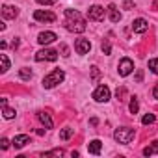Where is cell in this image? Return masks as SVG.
<instances>
[{
  "instance_id": "d6986e66",
  "label": "cell",
  "mask_w": 158,
  "mask_h": 158,
  "mask_svg": "<svg viewBox=\"0 0 158 158\" xmlns=\"http://www.w3.org/2000/svg\"><path fill=\"white\" fill-rule=\"evenodd\" d=\"M19 76L23 78V80H30V78H32V71H30L28 67H23V69L19 71Z\"/></svg>"
},
{
  "instance_id": "603a6c76",
  "label": "cell",
  "mask_w": 158,
  "mask_h": 158,
  "mask_svg": "<svg viewBox=\"0 0 158 158\" xmlns=\"http://www.w3.org/2000/svg\"><path fill=\"white\" fill-rule=\"evenodd\" d=\"M2 112H4V117H6V119H13V117H15V110H11V108H8V106H2Z\"/></svg>"
},
{
  "instance_id": "2e32d148",
  "label": "cell",
  "mask_w": 158,
  "mask_h": 158,
  "mask_svg": "<svg viewBox=\"0 0 158 158\" xmlns=\"http://www.w3.org/2000/svg\"><path fill=\"white\" fill-rule=\"evenodd\" d=\"M108 13H110V21H112V23H119V21H121V13H119V10H117L114 4L108 6Z\"/></svg>"
},
{
  "instance_id": "d4e9b609",
  "label": "cell",
  "mask_w": 158,
  "mask_h": 158,
  "mask_svg": "<svg viewBox=\"0 0 158 158\" xmlns=\"http://www.w3.org/2000/svg\"><path fill=\"white\" fill-rule=\"evenodd\" d=\"M141 123H143V125H152V123H154V115H152V114H145L143 119H141Z\"/></svg>"
},
{
  "instance_id": "8fae6325",
  "label": "cell",
  "mask_w": 158,
  "mask_h": 158,
  "mask_svg": "<svg viewBox=\"0 0 158 158\" xmlns=\"http://www.w3.org/2000/svg\"><path fill=\"white\" fill-rule=\"evenodd\" d=\"M132 30H134L136 34H143V32L149 30V23H147L145 19H136V21L132 23Z\"/></svg>"
},
{
  "instance_id": "ffe728a7",
  "label": "cell",
  "mask_w": 158,
  "mask_h": 158,
  "mask_svg": "<svg viewBox=\"0 0 158 158\" xmlns=\"http://www.w3.org/2000/svg\"><path fill=\"white\" fill-rule=\"evenodd\" d=\"M41 156H43V158H48V156H63V149H54V151L43 152Z\"/></svg>"
},
{
  "instance_id": "1f68e13d",
  "label": "cell",
  "mask_w": 158,
  "mask_h": 158,
  "mask_svg": "<svg viewBox=\"0 0 158 158\" xmlns=\"http://www.w3.org/2000/svg\"><path fill=\"white\" fill-rule=\"evenodd\" d=\"M141 80H143V73L138 71V73H136V82H141Z\"/></svg>"
},
{
  "instance_id": "44dd1931",
  "label": "cell",
  "mask_w": 158,
  "mask_h": 158,
  "mask_svg": "<svg viewBox=\"0 0 158 158\" xmlns=\"http://www.w3.org/2000/svg\"><path fill=\"white\" fill-rule=\"evenodd\" d=\"M0 61H2V73H6V71L10 69V60H8V56H6V54H0Z\"/></svg>"
},
{
  "instance_id": "52a82bcc",
  "label": "cell",
  "mask_w": 158,
  "mask_h": 158,
  "mask_svg": "<svg viewBox=\"0 0 158 158\" xmlns=\"http://www.w3.org/2000/svg\"><path fill=\"white\" fill-rule=\"evenodd\" d=\"M34 19L39 21V23H54L56 21V15L52 11H43V10H37L34 13Z\"/></svg>"
},
{
  "instance_id": "ba28073f",
  "label": "cell",
  "mask_w": 158,
  "mask_h": 158,
  "mask_svg": "<svg viewBox=\"0 0 158 158\" xmlns=\"http://www.w3.org/2000/svg\"><path fill=\"white\" fill-rule=\"evenodd\" d=\"M88 19L89 21H102L104 19V8L101 6H91L88 10Z\"/></svg>"
},
{
  "instance_id": "484cf974",
  "label": "cell",
  "mask_w": 158,
  "mask_h": 158,
  "mask_svg": "<svg viewBox=\"0 0 158 158\" xmlns=\"http://www.w3.org/2000/svg\"><path fill=\"white\" fill-rule=\"evenodd\" d=\"M91 76H93V80H97V78L101 76V71H99V67H97V65H93V67H91Z\"/></svg>"
},
{
  "instance_id": "d6a6232c",
  "label": "cell",
  "mask_w": 158,
  "mask_h": 158,
  "mask_svg": "<svg viewBox=\"0 0 158 158\" xmlns=\"http://www.w3.org/2000/svg\"><path fill=\"white\" fill-rule=\"evenodd\" d=\"M152 95H154V99H158V84L154 86V89H152Z\"/></svg>"
},
{
  "instance_id": "83f0119b",
  "label": "cell",
  "mask_w": 158,
  "mask_h": 158,
  "mask_svg": "<svg viewBox=\"0 0 158 158\" xmlns=\"http://www.w3.org/2000/svg\"><path fill=\"white\" fill-rule=\"evenodd\" d=\"M0 147H2V149H8V147H10V141H8L6 138H2V141H0Z\"/></svg>"
},
{
  "instance_id": "f546056e",
  "label": "cell",
  "mask_w": 158,
  "mask_h": 158,
  "mask_svg": "<svg viewBox=\"0 0 158 158\" xmlns=\"http://www.w3.org/2000/svg\"><path fill=\"white\" fill-rule=\"evenodd\" d=\"M102 52L104 54H110V43H102Z\"/></svg>"
},
{
  "instance_id": "836d02e7",
  "label": "cell",
  "mask_w": 158,
  "mask_h": 158,
  "mask_svg": "<svg viewBox=\"0 0 158 158\" xmlns=\"http://www.w3.org/2000/svg\"><path fill=\"white\" fill-rule=\"evenodd\" d=\"M11 47H13V48H17V47H19V39H15V41L11 43Z\"/></svg>"
},
{
  "instance_id": "8992f818",
  "label": "cell",
  "mask_w": 158,
  "mask_h": 158,
  "mask_svg": "<svg viewBox=\"0 0 158 158\" xmlns=\"http://www.w3.org/2000/svg\"><path fill=\"white\" fill-rule=\"evenodd\" d=\"M132 71H134V61L130 58H123L119 61V74L121 76H128Z\"/></svg>"
},
{
  "instance_id": "4316f807",
  "label": "cell",
  "mask_w": 158,
  "mask_h": 158,
  "mask_svg": "<svg viewBox=\"0 0 158 158\" xmlns=\"http://www.w3.org/2000/svg\"><path fill=\"white\" fill-rule=\"evenodd\" d=\"M35 2L41 6H52V4H56V0H35Z\"/></svg>"
},
{
  "instance_id": "7402d4cb",
  "label": "cell",
  "mask_w": 158,
  "mask_h": 158,
  "mask_svg": "<svg viewBox=\"0 0 158 158\" xmlns=\"http://www.w3.org/2000/svg\"><path fill=\"white\" fill-rule=\"evenodd\" d=\"M130 114H138V110H139V104H138V99L136 97H132V101H130Z\"/></svg>"
},
{
  "instance_id": "e0dca14e",
  "label": "cell",
  "mask_w": 158,
  "mask_h": 158,
  "mask_svg": "<svg viewBox=\"0 0 158 158\" xmlns=\"http://www.w3.org/2000/svg\"><path fill=\"white\" fill-rule=\"evenodd\" d=\"M156 152H158V141H152V145H149V147L143 149L145 156H151V154H156Z\"/></svg>"
},
{
  "instance_id": "5b68a950",
  "label": "cell",
  "mask_w": 158,
  "mask_h": 158,
  "mask_svg": "<svg viewBox=\"0 0 158 158\" xmlns=\"http://www.w3.org/2000/svg\"><path fill=\"white\" fill-rule=\"evenodd\" d=\"M93 99L97 101V102H108L110 101V89H108V86H99L95 91H93Z\"/></svg>"
},
{
  "instance_id": "7c38bea8",
  "label": "cell",
  "mask_w": 158,
  "mask_h": 158,
  "mask_svg": "<svg viewBox=\"0 0 158 158\" xmlns=\"http://www.w3.org/2000/svg\"><path fill=\"white\" fill-rule=\"evenodd\" d=\"M58 39V35L54 34V32H41L39 35H37V41L41 43V45H48V43H52V41H56Z\"/></svg>"
},
{
  "instance_id": "5bb4252c",
  "label": "cell",
  "mask_w": 158,
  "mask_h": 158,
  "mask_svg": "<svg viewBox=\"0 0 158 158\" xmlns=\"http://www.w3.org/2000/svg\"><path fill=\"white\" fill-rule=\"evenodd\" d=\"M37 119L41 121V125H45V128H52V127H54L52 117H50L47 112H37Z\"/></svg>"
},
{
  "instance_id": "ac0fdd59",
  "label": "cell",
  "mask_w": 158,
  "mask_h": 158,
  "mask_svg": "<svg viewBox=\"0 0 158 158\" xmlns=\"http://www.w3.org/2000/svg\"><path fill=\"white\" fill-rule=\"evenodd\" d=\"M73 134H74V128H69V127H67V128H63V130L60 132V139L67 141V139H69V138H71Z\"/></svg>"
},
{
  "instance_id": "277c9868",
  "label": "cell",
  "mask_w": 158,
  "mask_h": 158,
  "mask_svg": "<svg viewBox=\"0 0 158 158\" xmlns=\"http://www.w3.org/2000/svg\"><path fill=\"white\" fill-rule=\"evenodd\" d=\"M35 60L37 61H56L58 60V52L52 50V48H43L35 54Z\"/></svg>"
},
{
  "instance_id": "4dcf8cb0",
  "label": "cell",
  "mask_w": 158,
  "mask_h": 158,
  "mask_svg": "<svg viewBox=\"0 0 158 158\" xmlns=\"http://www.w3.org/2000/svg\"><path fill=\"white\" fill-rule=\"evenodd\" d=\"M61 54L63 56H69V47L67 45H61Z\"/></svg>"
},
{
  "instance_id": "30bf717a",
  "label": "cell",
  "mask_w": 158,
  "mask_h": 158,
  "mask_svg": "<svg viewBox=\"0 0 158 158\" xmlns=\"http://www.w3.org/2000/svg\"><path fill=\"white\" fill-rule=\"evenodd\" d=\"M11 143H13V147H15V149H23L26 143H32V139H30V136H28V134H19V136H15V138H13V141H11Z\"/></svg>"
},
{
  "instance_id": "9a60e30c",
  "label": "cell",
  "mask_w": 158,
  "mask_h": 158,
  "mask_svg": "<svg viewBox=\"0 0 158 158\" xmlns=\"http://www.w3.org/2000/svg\"><path fill=\"white\" fill-rule=\"evenodd\" d=\"M101 149H102L101 139H93V141L88 143V151H89V154H101Z\"/></svg>"
},
{
  "instance_id": "7a4b0ae2",
  "label": "cell",
  "mask_w": 158,
  "mask_h": 158,
  "mask_svg": "<svg viewBox=\"0 0 158 158\" xmlns=\"http://www.w3.org/2000/svg\"><path fill=\"white\" fill-rule=\"evenodd\" d=\"M63 78H65V73H63L61 69H56V71H52L50 74H47V76L43 78V88H45V89H50V88L58 86L60 82H63Z\"/></svg>"
},
{
  "instance_id": "3957f363",
  "label": "cell",
  "mask_w": 158,
  "mask_h": 158,
  "mask_svg": "<svg viewBox=\"0 0 158 158\" xmlns=\"http://www.w3.org/2000/svg\"><path fill=\"white\" fill-rule=\"evenodd\" d=\"M134 136H136L134 128H128V127H121V128H117V130L114 132L115 141H117V143H123V145L130 143V141L134 139Z\"/></svg>"
},
{
  "instance_id": "cb8c5ba5",
  "label": "cell",
  "mask_w": 158,
  "mask_h": 158,
  "mask_svg": "<svg viewBox=\"0 0 158 158\" xmlns=\"http://www.w3.org/2000/svg\"><path fill=\"white\" fill-rule=\"evenodd\" d=\"M149 69H151L154 74H158V58H152V60H149Z\"/></svg>"
},
{
  "instance_id": "6da1fadb",
  "label": "cell",
  "mask_w": 158,
  "mask_h": 158,
  "mask_svg": "<svg viewBox=\"0 0 158 158\" xmlns=\"http://www.w3.org/2000/svg\"><path fill=\"white\" fill-rule=\"evenodd\" d=\"M65 28L73 34H82L86 30V21L76 10H65Z\"/></svg>"
},
{
  "instance_id": "9c48e42d",
  "label": "cell",
  "mask_w": 158,
  "mask_h": 158,
  "mask_svg": "<svg viewBox=\"0 0 158 158\" xmlns=\"http://www.w3.org/2000/svg\"><path fill=\"white\" fill-rule=\"evenodd\" d=\"M74 48H76L78 54H88L91 50V43H89V39H76Z\"/></svg>"
},
{
  "instance_id": "f1b7e54d",
  "label": "cell",
  "mask_w": 158,
  "mask_h": 158,
  "mask_svg": "<svg viewBox=\"0 0 158 158\" xmlns=\"http://www.w3.org/2000/svg\"><path fill=\"white\" fill-rule=\"evenodd\" d=\"M123 8H125V10H132V8H134V2H130V0H127V2L123 4Z\"/></svg>"
},
{
  "instance_id": "4fadbf2b",
  "label": "cell",
  "mask_w": 158,
  "mask_h": 158,
  "mask_svg": "<svg viewBox=\"0 0 158 158\" xmlns=\"http://www.w3.org/2000/svg\"><path fill=\"white\" fill-rule=\"evenodd\" d=\"M19 15V10L15 6H2V17L4 19H15Z\"/></svg>"
},
{
  "instance_id": "e575fe53",
  "label": "cell",
  "mask_w": 158,
  "mask_h": 158,
  "mask_svg": "<svg viewBox=\"0 0 158 158\" xmlns=\"http://www.w3.org/2000/svg\"><path fill=\"white\" fill-rule=\"evenodd\" d=\"M152 6H154V10H158V0H154V4H152Z\"/></svg>"
}]
</instances>
